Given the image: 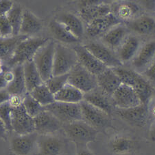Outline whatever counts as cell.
Instances as JSON below:
<instances>
[{
    "mask_svg": "<svg viewBox=\"0 0 155 155\" xmlns=\"http://www.w3.org/2000/svg\"><path fill=\"white\" fill-rule=\"evenodd\" d=\"M113 69L121 79L122 84L133 87L140 98L141 103L148 105L154 92L153 87L149 81L135 71L122 67Z\"/></svg>",
    "mask_w": 155,
    "mask_h": 155,
    "instance_id": "1",
    "label": "cell"
},
{
    "mask_svg": "<svg viewBox=\"0 0 155 155\" xmlns=\"http://www.w3.org/2000/svg\"><path fill=\"white\" fill-rule=\"evenodd\" d=\"M49 39L42 37H28L23 40L16 47L12 57L4 63L5 66L12 69L16 66L23 65L32 60L37 51Z\"/></svg>",
    "mask_w": 155,
    "mask_h": 155,
    "instance_id": "2",
    "label": "cell"
},
{
    "mask_svg": "<svg viewBox=\"0 0 155 155\" xmlns=\"http://www.w3.org/2000/svg\"><path fill=\"white\" fill-rule=\"evenodd\" d=\"M62 129L69 140L76 147L87 146L88 143L95 141L98 133L83 120L63 124Z\"/></svg>",
    "mask_w": 155,
    "mask_h": 155,
    "instance_id": "3",
    "label": "cell"
},
{
    "mask_svg": "<svg viewBox=\"0 0 155 155\" xmlns=\"http://www.w3.org/2000/svg\"><path fill=\"white\" fill-rule=\"evenodd\" d=\"M78 64L76 52L60 43H56L52 76L69 74Z\"/></svg>",
    "mask_w": 155,
    "mask_h": 155,
    "instance_id": "4",
    "label": "cell"
},
{
    "mask_svg": "<svg viewBox=\"0 0 155 155\" xmlns=\"http://www.w3.org/2000/svg\"><path fill=\"white\" fill-rule=\"evenodd\" d=\"M55 45L54 41L49 40L37 51L33 59L44 83L52 77Z\"/></svg>",
    "mask_w": 155,
    "mask_h": 155,
    "instance_id": "5",
    "label": "cell"
},
{
    "mask_svg": "<svg viewBox=\"0 0 155 155\" xmlns=\"http://www.w3.org/2000/svg\"><path fill=\"white\" fill-rule=\"evenodd\" d=\"M45 109L54 115L63 124L82 120L80 104L55 101L50 105L45 107Z\"/></svg>",
    "mask_w": 155,
    "mask_h": 155,
    "instance_id": "6",
    "label": "cell"
},
{
    "mask_svg": "<svg viewBox=\"0 0 155 155\" xmlns=\"http://www.w3.org/2000/svg\"><path fill=\"white\" fill-rule=\"evenodd\" d=\"M68 83L83 94L91 92L98 87L97 77L78 63L69 73Z\"/></svg>",
    "mask_w": 155,
    "mask_h": 155,
    "instance_id": "7",
    "label": "cell"
},
{
    "mask_svg": "<svg viewBox=\"0 0 155 155\" xmlns=\"http://www.w3.org/2000/svg\"><path fill=\"white\" fill-rule=\"evenodd\" d=\"M81 108L82 120L98 130L111 126V116L84 100L79 103Z\"/></svg>",
    "mask_w": 155,
    "mask_h": 155,
    "instance_id": "8",
    "label": "cell"
},
{
    "mask_svg": "<svg viewBox=\"0 0 155 155\" xmlns=\"http://www.w3.org/2000/svg\"><path fill=\"white\" fill-rule=\"evenodd\" d=\"M111 13V7L103 2L88 0L80 3V17L87 24Z\"/></svg>",
    "mask_w": 155,
    "mask_h": 155,
    "instance_id": "9",
    "label": "cell"
},
{
    "mask_svg": "<svg viewBox=\"0 0 155 155\" xmlns=\"http://www.w3.org/2000/svg\"><path fill=\"white\" fill-rule=\"evenodd\" d=\"M39 135L36 132L26 135L15 134L10 138V149L15 155H31L36 150Z\"/></svg>",
    "mask_w": 155,
    "mask_h": 155,
    "instance_id": "10",
    "label": "cell"
},
{
    "mask_svg": "<svg viewBox=\"0 0 155 155\" xmlns=\"http://www.w3.org/2000/svg\"><path fill=\"white\" fill-rule=\"evenodd\" d=\"M84 46L106 67L115 68L121 67L123 64L118 57L105 45L97 42H92L84 45Z\"/></svg>",
    "mask_w": 155,
    "mask_h": 155,
    "instance_id": "11",
    "label": "cell"
},
{
    "mask_svg": "<svg viewBox=\"0 0 155 155\" xmlns=\"http://www.w3.org/2000/svg\"><path fill=\"white\" fill-rule=\"evenodd\" d=\"M113 105L117 109H129L141 105L133 87L122 84L111 96Z\"/></svg>",
    "mask_w": 155,
    "mask_h": 155,
    "instance_id": "12",
    "label": "cell"
},
{
    "mask_svg": "<svg viewBox=\"0 0 155 155\" xmlns=\"http://www.w3.org/2000/svg\"><path fill=\"white\" fill-rule=\"evenodd\" d=\"M11 124L15 134L26 135L35 132L34 118L27 114L23 105L12 109Z\"/></svg>",
    "mask_w": 155,
    "mask_h": 155,
    "instance_id": "13",
    "label": "cell"
},
{
    "mask_svg": "<svg viewBox=\"0 0 155 155\" xmlns=\"http://www.w3.org/2000/svg\"><path fill=\"white\" fill-rule=\"evenodd\" d=\"M34 122L35 132L39 135H54L62 129L63 125L54 115L45 109L34 117Z\"/></svg>",
    "mask_w": 155,
    "mask_h": 155,
    "instance_id": "14",
    "label": "cell"
},
{
    "mask_svg": "<svg viewBox=\"0 0 155 155\" xmlns=\"http://www.w3.org/2000/svg\"><path fill=\"white\" fill-rule=\"evenodd\" d=\"M116 114L120 118L134 127H143L148 121V105H141L129 109H117Z\"/></svg>",
    "mask_w": 155,
    "mask_h": 155,
    "instance_id": "15",
    "label": "cell"
},
{
    "mask_svg": "<svg viewBox=\"0 0 155 155\" xmlns=\"http://www.w3.org/2000/svg\"><path fill=\"white\" fill-rule=\"evenodd\" d=\"M121 23L122 21L111 12V14L87 23L86 32L91 38H96L102 35L104 36L111 28Z\"/></svg>",
    "mask_w": 155,
    "mask_h": 155,
    "instance_id": "16",
    "label": "cell"
},
{
    "mask_svg": "<svg viewBox=\"0 0 155 155\" xmlns=\"http://www.w3.org/2000/svg\"><path fill=\"white\" fill-rule=\"evenodd\" d=\"M73 49L76 53L80 64L94 75L98 76L107 68L89 52L84 45H76Z\"/></svg>",
    "mask_w": 155,
    "mask_h": 155,
    "instance_id": "17",
    "label": "cell"
},
{
    "mask_svg": "<svg viewBox=\"0 0 155 155\" xmlns=\"http://www.w3.org/2000/svg\"><path fill=\"white\" fill-rule=\"evenodd\" d=\"M64 146L63 141L55 135H39L36 155H60Z\"/></svg>",
    "mask_w": 155,
    "mask_h": 155,
    "instance_id": "18",
    "label": "cell"
},
{
    "mask_svg": "<svg viewBox=\"0 0 155 155\" xmlns=\"http://www.w3.org/2000/svg\"><path fill=\"white\" fill-rule=\"evenodd\" d=\"M88 103L95 107L111 116L113 109V103L109 99V96L98 87L91 92L84 94V99Z\"/></svg>",
    "mask_w": 155,
    "mask_h": 155,
    "instance_id": "19",
    "label": "cell"
},
{
    "mask_svg": "<svg viewBox=\"0 0 155 155\" xmlns=\"http://www.w3.org/2000/svg\"><path fill=\"white\" fill-rule=\"evenodd\" d=\"M96 77L98 87L108 96H112L122 84L121 79L113 68H106Z\"/></svg>",
    "mask_w": 155,
    "mask_h": 155,
    "instance_id": "20",
    "label": "cell"
},
{
    "mask_svg": "<svg viewBox=\"0 0 155 155\" xmlns=\"http://www.w3.org/2000/svg\"><path fill=\"white\" fill-rule=\"evenodd\" d=\"M42 28L41 21L32 12L24 10L19 35L31 37V36L35 35L41 31Z\"/></svg>",
    "mask_w": 155,
    "mask_h": 155,
    "instance_id": "21",
    "label": "cell"
},
{
    "mask_svg": "<svg viewBox=\"0 0 155 155\" xmlns=\"http://www.w3.org/2000/svg\"><path fill=\"white\" fill-rule=\"evenodd\" d=\"M23 74L27 92L30 93L39 85L44 84L33 60L23 64Z\"/></svg>",
    "mask_w": 155,
    "mask_h": 155,
    "instance_id": "22",
    "label": "cell"
},
{
    "mask_svg": "<svg viewBox=\"0 0 155 155\" xmlns=\"http://www.w3.org/2000/svg\"><path fill=\"white\" fill-rule=\"evenodd\" d=\"M154 55L155 42H149L139 50L137 55L133 58V65L139 70L143 69L150 64Z\"/></svg>",
    "mask_w": 155,
    "mask_h": 155,
    "instance_id": "23",
    "label": "cell"
},
{
    "mask_svg": "<svg viewBox=\"0 0 155 155\" xmlns=\"http://www.w3.org/2000/svg\"><path fill=\"white\" fill-rule=\"evenodd\" d=\"M54 98L58 102L79 104L84 99V94L68 83L54 94Z\"/></svg>",
    "mask_w": 155,
    "mask_h": 155,
    "instance_id": "24",
    "label": "cell"
},
{
    "mask_svg": "<svg viewBox=\"0 0 155 155\" xmlns=\"http://www.w3.org/2000/svg\"><path fill=\"white\" fill-rule=\"evenodd\" d=\"M140 42L135 36H129L120 45L118 51V58L122 62L130 61L135 57L140 50Z\"/></svg>",
    "mask_w": 155,
    "mask_h": 155,
    "instance_id": "25",
    "label": "cell"
},
{
    "mask_svg": "<svg viewBox=\"0 0 155 155\" xmlns=\"http://www.w3.org/2000/svg\"><path fill=\"white\" fill-rule=\"evenodd\" d=\"M56 20L63 23L77 38L80 40L83 36L84 33L83 23L77 16L71 13H63Z\"/></svg>",
    "mask_w": 155,
    "mask_h": 155,
    "instance_id": "26",
    "label": "cell"
},
{
    "mask_svg": "<svg viewBox=\"0 0 155 155\" xmlns=\"http://www.w3.org/2000/svg\"><path fill=\"white\" fill-rule=\"evenodd\" d=\"M49 28L55 39L63 43L73 44L80 41L63 23L55 19L51 21Z\"/></svg>",
    "mask_w": 155,
    "mask_h": 155,
    "instance_id": "27",
    "label": "cell"
},
{
    "mask_svg": "<svg viewBox=\"0 0 155 155\" xmlns=\"http://www.w3.org/2000/svg\"><path fill=\"white\" fill-rule=\"evenodd\" d=\"M28 38V36L19 35L11 38H4L0 37V60L6 63L12 57L19 42Z\"/></svg>",
    "mask_w": 155,
    "mask_h": 155,
    "instance_id": "28",
    "label": "cell"
},
{
    "mask_svg": "<svg viewBox=\"0 0 155 155\" xmlns=\"http://www.w3.org/2000/svg\"><path fill=\"white\" fill-rule=\"evenodd\" d=\"M127 29L119 24L108 30L102 37L104 42L111 48L119 47L126 39Z\"/></svg>",
    "mask_w": 155,
    "mask_h": 155,
    "instance_id": "29",
    "label": "cell"
},
{
    "mask_svg": "<svg viewBox=\"0 0 155 155\" xmlns=\"http://www.w3.org/2000/svg\"><path fill=\"white\" fill-rule=\"evenodd\" d=\"M15 74V78L11 84L7 87L8 92L10 95L24 96L27 93L25 79L23 74V65H18L12 68Z\"/></svg>",
    "mask_w": 155,
    "mask_h": 155,
    "instance_id": "30",
    "label": "cell"
},
{
    "mask_svg": "<svg viewBox=\"0 0 155 155\" xmlns=\"http://www.w3.org/2000/svg\"><path fill=\"white\" fill-rule=\"evenodd\" d=\"M130 28L136 33L147 35L155 29V21L149 16L143 15L130 21Z\"/></svg>",
    "mask_w": 155,
    "mask_h": 155,
    "instance_id": "31",
    "label": "cell"
},
{
    "mask_svg": "<svg viewBox=\"0 0 155 155\" xmlns=\"http://www.w3.org/2000/svg\"><path fill=\"white\" fill-rule=\"evenodd\" d=\"M110 148L114 153L122 154L129 153L135 148V142L132 139L124 136H117L110 142Z\"/></svg>",
    "mask_w": 155,
    "mask_h": 155,
    "instance_id": "32",
    "label": "cell"
},
{
    "mask_svg": "<svg viewBox=\"0 0 155 155\" xmlns=\"http://www.w3.org/2000/svg\"><path fill=\"white\" fill-rule=\"evenodd\" d=\"M30 94L37 102L43 107H46L55 102L54 94L51 92L45 83L36 87Z\"/></svg>",
    "mask_w": 155,
    "mask_h": 155,
    "instance_id": "33",
    "label": "cell"
},
{
    "mask_svg": "<svg viewBox=\"0 0 155 155\" xmlns=\"http://www.w3.org/2000/svg\"><path fill=\"white\" fill-rule=\"evenodd\" d=\"M24 9L19 4H15L12 8L6 15L13 31V36H17L19 35L20 28L23 18V13Z\"/></svg>",
    "mask_w": 155,
    "mask_h": 155,
    "instance_id": "34",
    "label": "cell"
},
{
    "mask_svg": "<svg viewBox=\"0 0 155 155\" xmlns=\"http://www.w3.org/2000/svg\"><path fill=\"white\" fill-rule=\"evenodd\" d=\"M139 11L137 4L132 2H123L119 4L115 9V14H113L120 21H128L134 17Z\"/></svg>",
    "mask_w": 155,
    "mask_h": 155,
    "instance_id": "35",
    "label": "cell"
},
{
    "mask_svg": "<svg viewBox=\"0 0 155 155\" xmlns=\"http://www.w3.org/2000/svg\"><path fill=\"white\" fill-rule=\"evenodd\" d=\"M23 106L27 114L33 118L45 110V107L37 102L28 92L23 96Z\"/></svg>",
    "mask_w": 155,
    "mask_h": 155,
    "instance_id": "36",
    "label": "cell"
},
{
    "mask_svg": "<svg viewBox=\"0 0 155 155\" xmlns=\"http://www.w3.org/2000/svg\"><path fill=\"white\" fill-rule=\"evenodd\" d=\"M68 79L69 74H62V75L52 76L45 84L47 85V86L49 88L51 92L54 94H55L58 92H59L67 84H68Z\"/></svg>",
    "mask_w": 155,
    "mask_h": 155,
    "instance_id": "37",
    "label": "cell"
},
{
    "mask_svg": "<svg viewBox=\"0 0 155 155\" xmlns=\"http://www.w3.org/2000/svg\"><path fill=\"white\" fill-rule=\"evenodd\" d=\"M12 108L9 105V102L0 105V120H2L9 130V133H12L11 124Z\"/></svg>",
    "mask_w": 155,
    "mask_h": 155,
    "instance_id": "38",
    "label": "cell"
},
{
    "mask_svg": "<svg viewBox=\"0 0 155 155\" xmlns=\"http://www.w3.org/2000/svg\"><path fill=\"white\" fill-rule=\"evenodd\" d=\"M13 31L7 16L0 17V37L4 38H9L13 37Z\"/></svg>",
    "mask_w": 155,
    "mask_h": 155,
    "instance_id": "39",
    "label": "cell"
},
{
    "mask_svg": "<svg viewBox=\"0 0 155 155\" xmlns=\"http://www.w3.org/2000/svg\"><path fill=\"white\" fill-rule=\"evenodd\" d=\"M14 3L9 0H0V17L6 15L14 6Z\"/></svg>",
    "mask_w": 155,
    "mask_h": 155,
    "instance_id": "40",
    "label": "cell"
},
{
    "mask_svg": "<svg viewBox=\"0 0 155 155\" xmlns=\"http://www.w3.org/2000/svg\"><path fill=\"white\" fill-rule=\"evenodd\" d=\"M23 96L11 95L9 101V103L12 109H16L23 105Z\"/></svg>",
    "mask_w": 155,
    "mask_h": 155,
    "instance_id": "41",
    "label": "cell"
},
{
    "mask_svg": "<svg viewBox=\"0 0 155 155\" xmlns=\"http://www.w3.org/2000/svg\"><path fill=\"white\" fill-rule=\"evenodd\" d=\"M145 74L148 79L155 81V59L150 64L148 68L145 71Z\"/></svg>",
    "mask_w": 155,
    "mask_h": 155,
    "instance_id": "42",
    "label": "cell"
},
{
    "mask_svg": "<svg viewBox=\"0 0 155 155\" xmlns=\"http://www.w3.org/2000/svg\"><path fill=\"white\" fill-rule=\"evenodd\" d=\"M9 132L4 123L0 120V139L4 141H7L9 139Z\"/></svg>",
    "mask_w": 155,
    "mask_h": 155,
    "instance_id": "43",
    "label": "cell"
},
{
    "mask_svg": "<svg viewBox=\"0 0 155 155\" xmlns=\"http://www.w3.org/2000/svg\"><path fill=\"white\" fill-rule=\"evenodd\" d=\"M10 96L11 95L8 92L7 89L0 90V105L9 102Z\"/></svg>",
    "mask_w": 155,
    "mask_h": 155,
    "instance_id": "44",
    "label": "cell"
},
{
    "mask_svg": "<svg viewBox=\"0 0 155 155\" xmlns=\"http://www.w3.org/2000/svg\"><path fill=\"white\" fill-rule=\"evenodd\" d=\"M4 76L8 85L11 84L15 78V74L13 73L12 70V69H9V68H6V70L4 71ZM8 86H9V85H8Z\"/></svg>",
    "mask_w": 155,
    "mask_h": 155,
    "instance_id": "45",
    "label": "cell"
},
{
    "mask_svg": "<svg viewBox=\"0 0 155 155\" xmlns=\"http://www.w3.org/2000/svg\"><path fill=\"white\" fill-rule=\"evenodd\" d=\"M76 155H94L87 146L76 147Z\"/></svg>",
    "mask_w": 155,
    "mask_h": 155,
    "instance_id": "46",
    "label": "cell"
},
{
    "mask_svg": "<svg viewBox=\"0 0 155 155\" xmlns=\"http://www.w3.org/2000/svg\"><path fill=\"white\" fill-rule=\"evenodd\" d=\"M150 138L152 141H155V120L152 122L151 124V127L150 128V132H149Z\"/></svg>",
    "mask_w": 155,
    "mask_h": 155,
    "instance_id": "47",
    "label": "cell"
},
{
    "mask_svg": "<svg viewBox=\"0 0 155 155\" xmlns=\"http://www.w3.org/2000/svg\"><path fill=\"white\" fill-rule=\"evenodd\" d=\"M4 72L0 74V90L6 89L8 85H9L6 83V80H5L4 76Z\"/></svg>",
    "mask_w": 155,
    "mask_h": 155,
    "instance_id": "48",
    "label": "cell"
},
{
    "mask_svg": "<svg viewBox=\"0 0 155 155\" xmlns=\"http://www.w3.org/2000/svg\"><path fill=\"white\" fill-rule=\"evenodd\" d=\"M6 68H8L6 66H5L4 61L2 60H0V74L3 73V72L6 70Z\"/></svg>",
    "mask_w": 155,
    "mask_h": 155,
    "instance_id": "49",
    "label": "cell"
},
{
    "mask_svg": "<svg viewBox=\"0 0 155 155\" xmlns=\"http://www.w3.org/2000/svg\"><path fill=\"white\" fill-rule=\"evenodd\" d=\"M150 113L152 115V116L155 117V102L153 103L150 108Z\"/></svg>",
    "mask_w": 155,
    "mask_h": 155,
    "instance_id": "50",
    "label": "cell"
}]
</instances>
